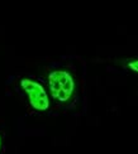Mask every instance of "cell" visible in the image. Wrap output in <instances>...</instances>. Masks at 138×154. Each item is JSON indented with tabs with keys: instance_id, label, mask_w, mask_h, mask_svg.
<instances>
[{
	"instance_id": "1",
	"label": "cell",
	"mask_w": 138,
	"mask_h": 154,
	"mask_svg": "<svg viewBox=\"0 0 138 154\" xmlns=\"http://www.w3.org/2000/svg\"><path fill=\"white\" fill-rule=\"evenodd\" d=\"M48 88L56 101L67 102L75 92V81L65 69H55L48 75Z\"/></svg>"
},
{
	"instance_id": "2",
	"label": "cell",
	"mask_w": 138,
	"mask_h": 154,
	"mask_svg": "<svg viewBox=\"0 0 138 154\" xmlns=\"http://www.w3.org/2000/svg\"><path fill=\"white\" fill-rule=\"evenodd\" d=\"M21 87L25 92L29 105L37 111H46L50 107V99L44 87L39 82L30 79H22Z\"/></svg>"
},
{
	"instance_id": "3",
	"label": "cell",
	"mask_w": 138,
	"mask_h": 154,
	"mask_svg": "<svg viewBox=\"0 0 138 154\" xmlns=\"http://www.w3.org/2000/svg\"><path fill=\"white\" fill-rule=\"evenodd\" d=\"M128 67L132 69V71H134V72L138 73V60H137V61H130V62L128 63Z\"/></svg>"
},
{
	"instance_id": "4",
	"label": "cell",
	"mask_w": 138,
	"mask_h": 154,
	"mask_svg": "<svg viewBox=\"0 0 138 154\" xmlns=\"http://www.w3.org/2000/svg\"><path fill=\"white\" fill-rule=\"evenodd\" d=\"M0 146H2V138H0Z\"/></svg>"
}]
</instances>
